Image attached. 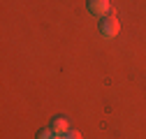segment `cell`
Instances as JSON below:
<instances>
[{
  "label": "cell",
  "instance_id": "cell-1",
  "mask_svg": "<svg viewBox=\"0 0 146 139\" xmlns=\"http://www.w3.org/2000/svg\"><path fill=\"white\" fill-rule=\"evenodd\" d=\"M98 30H100V35L104 40H111V37H116L118 35V19L114 14H104L102 19H100V23H98Z\"/></svg>",
  "mask_w": 146,
  "mask_h": 139
},
{
  "label": "cell",
  "instance_id": "cell-2",
  "mask_svg": "<svg viewBox=\"0 0 146 139\" xmlns=\"http://www.w3.org/2000/svg\"><path fill=\"white\" fill-rule=\"evenodd\" d=\"M49 128L56 132V134H67L72 128H70V120L65 118V116H51V120H49Z\"/></svg>",
  "mask_w": 146,
  "mask_h": 139
},
{
  "label": "cell",
  "instance_id": "cell-3",
  "mask_svg": "<svg viewBox=\"0 0 146 139\" xmlns=\"http://www.w3.org/2000/svg\"><path fill=\"white\" fill-rule=\"evenodd\" d=\"M86 5H88V12L95 14V16H100V19H102L104 14H109V7H111L109 0H88Z\"/></svg>",
  "mask_w": 146,
  "mask_h": 139
},
{
  "label": "cell",
  "instance_id": "cell-4",
  "mask_svg": "<svg viewBox=\"0 0 146 139\" xmlns=\"http://www.w3.org/2000/svg\"><path fill=\"white\" fill-rule=\"evenodd\" d=\"M58 134L53 132L51 128H42V130H37V134H35V139H56Z\"/></svg>",
  "mask_w": 146,
  "mask_h": 139
},
{
  "label": "cell",
  "instance_id": "cell-5",
  "mask_svg": "<svg viewBox=\"0 0 146 139\" xmlns=\"http://www.w3.org/2000/svg\"><path fill=\"white\" fill-rule=\"evenodd\" d=\"M67 139H81V134H79L77 130H70V132H67Z\"/></svg>",
  "mask_w": 146,
  "mask_h": 139
},
{
  "label": "cell",
  "instance_id": "cell-6",
  "mask_svg": "<svg viewBox=\"0 0 146 139\" xmlns=\"http://www.w3.org/2000/svg\"><path fill=\"white\" fill-rule=\"evenodd\" d=\"M56 139H67V134H58V137H56Z\"/></svg>",
  "mask_w": 146,
  "mask_h": 139
}]
</instances>
